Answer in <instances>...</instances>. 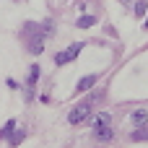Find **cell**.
<instances>
[{"mask_svg":"<svg viewBox=\"0 0 148 148\" xmlns=\"http://www.w3.org/2000/svg\"><path fill=\"white\" fill-rule=\"evenodd\" d=\"M146 8H148L146 0H138V3H135V16H143V13H146Z\"/></svg>","mask_w":148,"mask_h":148,"instance_id":"8fae6325","label":"cell"},{"mask_svg":"<svg viewBox=\"0 0 148 148\" xmlns=\"http://www.w3.org/2000/svg\"><path fill=\"white\" fill-rule=\"evenodd\" d=\"M21 140H23V130H16V133L10 135V146H18Z\"/></svg>","mask_w":148,"mask_h":148,"instance_id":"30bf717a","label":"cell"},{"mask_svg":"<svg viewBox=\"0 0 148 148\" xmlns=\"http://www.w3.org/2000/svg\"><path fill=\"white\" fill-rule=\"evenodd\" d=\"M94 133H96V138L104 140V143L112 140V125H109V122H96V125H94Z\"/></svg>","mask_w":148,"mask_h":148,"instance_id":"3957f363","label":"cell"},{"mask_svg":"<svg viewBox=\"0 0 148 148\" xmlns=\"http://www.w3.org/2000/svg\"><path fill=\"white\" fill-rule=\"evenodd\" d=\"M13 130H16V120H8V122H5V127L0 130V140H3V138H10V133H13Z\"/></svg>","mask_w":148,"mask_h":148,"instance_id":"52a82bcc","label":"cell"},{"mask_svg":"<svg viewBox=\"0 0 148 148\" xmlns=\"http://www.w3.org/2000/svg\"><path fill=\"white\" fill-rule=\"evenodd\" d=\"M94 23H96L94 16H81V18H78V29H88V26H94Z\"/></svg>","mask_w":148,"mask_h":148,"instance_id":"ba28073f","label":"cell"},{"mask_svg":"<svg viewBox=\"0 0 148 148\" xmlns=\"http://www.w3.org/2000/svg\"><path fill=\"white\" fill-rule=\"evenodd\" d=\"M39 70H42L39 65H31V68H29V88L36 83V78H39Z\"/></svg>","mask_w":148,"mask_h":148,"instance_id":"9c48e42d","label":"cell"},{"mask_svg":"<svg viewBox=\"0 0 148 148\" xmlns=\"http://www.w3.org/2000/svg\"><path fill=\"white\" fill-rule=\"evenodd\" d=\"M81 49H83V44H81V42H75V44H70L65 52H57V55H55V62H57V65H65V62L75 60V57L81 55Z\"/></svg>","mask_w":148,"mask_h":148,"instance_id":"7a4b0ae2","label":"cell"},{"mask_svg":"<svg viewBox=\"0 0 148 148\" xmlns=\"http://www.w3.org/2000/svg\"><path fill=\"white\" fill-rule=\"evenodd\" d=\"M88 114H91V99H86V101H81L78 107H73V112L68 114V122H70V125H78V122L88 120Z\"/></svg>","mask_w":148,"mask_h":148,"instance_id":"6da1fadb","label":"cell"},{"mask_svg":"<svg viewBox=\"0 0 148 148\" xmlns=\"http://www.w3.org/2000/svg\"><path fill=\"white\" fill-rule=\"evenodd\" d=\"M96 81H99V75H96V73H94V75H83V78L78 81L75 91H78V94H86L88 88H94V83H96Z\"/></svg>","mask_w":148,"mask_h":148,"instance_id":"277c9868","label":"cell"},{"mask_svg":"<svg viewBox=\"0 0 148 148\" xmlns=\"http://www.w3.org/2000/svg\"><path fill=\"white\" fill-rule=\"evenodd\" d=\"M130 120H133V125H138V127H143L148 122V112L146 109H135L133 114H130Z\"/></svg>","mask_w":148,"mask_h":148,"instance_id":"8992f818","label":"cell"},{"mask_svg":"<svg viewBox=\"0 0 148 148\" xmlns=\"http://www.w3.org/2000/svg\"><path fill=\"white\" fill-rule=\"evenodd\" d=\"M29 52H31V55H42V52H44V34H39V36H34V39L29 42Z\"/></svg>","mask_w":148,"mask_h":148,"instance_id":"5b68a950","label":"cell"}]
</instances>
